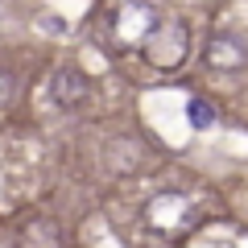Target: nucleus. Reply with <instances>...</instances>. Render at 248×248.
<instances>
[{"label": "nucleus", "instance_id": "1", "mask_svg": "<svg viewBox=\"0 0 248 248\" xmlns=\"http://www.w3.org/2000/svg\"><path fill=\"white\" fill-rule=\"evenodd\" d=\"M199 219H203L199 203L190 195H178V190L153 195L149 203H145V223H149V232H157V236H166V240L190 236V232L199 228Z\"/></svg>", "mask_w": 248, "mask_h": 248}, {"label": "nucleus", "instance_id": "3", "mask_svg": "<svg viewBox=\"0 0 248 248\" xmlns=\"http://www.w3.org/2000/svg\"><path fill=\"white\" fill-rule=\"evenodd\" d=\"M153 21H157V13L145 0H120V4H112V33L124 50H137L145 42V33L153 29Z\"/></svg>", "mask_w": 248, "mask_h": 248}, {"label": "nucleus", "instance_id": "2", "mask_svg": "<svg viewBox=\"0 0 248 248\" xmlns=\"http://www.w3.org/2000/svg\"><path fill=\"white\" fill-rule=\"evenodd\" d=\"M137 50L145 54L149 66H157V71H174V66H182V62H186V54H190V33H186L182 21L157 17V21H153V29L145 33V42L137 46Z\"/></svg>", "mask_w": 248, "mask_h": 248}, {"label": "nucleus", "instance_id": "5", "mask_svg": "<svg viewBox=\"0 0 248 248\" xmlns=\"http://www.w3.org/2000/svg\"><path fill=\"white\" fill-rule=\"evenodd\" d=\"M83 95H87V79H83L79 71H71V66L54 71L50 83H46V99H50L54 108H75Z\"/></svg>", "mask_w": 248, "mask_h": 248}, {"label": "nucleus", "instance_id": "4", "mask_svg": "<svg viewBox=\"0 0 248 248\" xmlns=\"http://www.w3.org/2000/svg\"><path fill=\"white\" fill-rule=\"evenodd\" d=\"M207 62H211L215 71L236 75V71H244L248 50H244V42H240L236 33H215L211 42H207Z\"/></svg>", "mask_w": 248, "mask_h": 248}, {"label": "nucleus", "instance_id": "6", "mask_svg": "<svg viewBox=\"0 0 248 248\" xmlns=\"http://www.w3.org/2000/svg\"><path fill=\"white\" fill-rule=\"evenodd\" d=\"M190 124H195V128H211L215 124V112L203 104V99H190Z\"/></svg>", "mask_w": 248, "mask_h": 248}]
</instances>
